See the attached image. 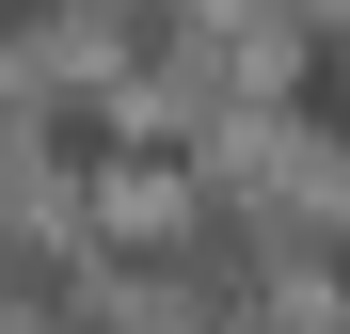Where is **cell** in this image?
<instances>
[{"label":"cell","mask_w":350,"mask_h":334,"mask_svg":"<svg viewBox=\"0 0 350 334\" xmlns=\"http://www.w3.org/2000/svg\"><path fill=\"white\" fill-rule=\"evenodd\" d=\"M286 111H334V143H350V48H303L286 64Z\"/></svg>","instance_id":"obj_1"}]
</instances>
